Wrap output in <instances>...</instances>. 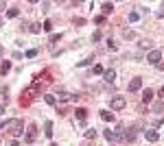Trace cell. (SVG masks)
<instances>
[{
	"label": "cell",
	"mask_w": 164,
	"mask_h": 146,
	"mask_svg": "<svg viewBox=\"0 0 164 146\" xmlns=\"http://www.w3.org/2000/svg\"><path fill=\"white\" fill-rule=\"evenodd\" d=\"M7 131L13 133V138L24 135V122L22 120H7Z\"/></svg>",
	"instance_id": "obj_1"
},
{
	"label": "cell",
	"mask_w": 164,
	"mask_h": 146,
	"mask_svg": "<svg viewBox=\"0 0 164 146\" xmlns=\"http://www.w3.org/2000/svg\"><path fill=\"white\" fill-rule=\"evenodd\" d=\"M125 105H127V100L123 96H114L109 100V109H112V111H121V109H125Z\"/></svg>",
	"instance_id": "obj_2"
},
{
	"label": "cell",
	"mask_w": 164,
	"mask_h": 146,
	"mask_svg": "<svg viewBox=\"0 0 164 146\" xmlns=\"http://www.w3.org/2000/svg\"><path fill=\"white\" fill-rule=\"evenodd\" d=\"M160 59H162V52H160V50H151V52L147 54V61H149V63H153V66H158Z\"/></svg>",
	"instance_id": "obj_3"
},
{
	"label": "cell",
	"mask_w": 164,
	"mask_h": 146,
	"mask_svg": "<svg viewBox=\"0 0 164 146\" xmlns=\"http://www.w3.org/2000/svg\"><path fill=\"white\" fill-rule=\"evenodd\" d=\"M35 131H37V126H35V124H31L29 129H26V135H24V140H26V142H33V140H35V135H37Z\"/></svg>",
	"instance_id": "obj_4"
},
{
	"label": "cell",
	"mask_w": 164,
	"mask_h": 146,
	"mask_svg": "<svg viewBox=\"0 0 164 146\" xmlns=\"http://www.w3.org/2000/svg\"><path fill=\"white\" fill-rule=\"evenodd\" d=\"M144 138H147V142H158L160 140V133L153 131V129H149V131H144Z\"/></svg>",
	"instance_id": "obj_5"
},
{
	"label": "cell",
	"mask_w": 164,
	"mask_h": 146,
	"mask_svg": "<svg viewBox=\"0 0 164 146\" xmlns=\"http://www.w3.org/2000/svg\"><path fill=\"white\" fill-rule=\"evenodd\" d=\"M142 87V79H131L129 81V92H138Z\"/></svg>",
	"instance_id": "obj_6"
},
{
	"label": "cell",
	"mask_w": 164,
	"mask_h": 146,
	"mask_svg": "<svg viewBox=\"0 0 164 146\" xmlns=\"http://www.w3.org/2000/svg\"><path fill=\"white\" fill-rule=\"evenodd\" d=\"M103 76H105V83H114L116 72H114V70H107V72H103Z\"/></svg>",
	"instance_id": "obj_7"
},
{
	"label": "cell",
	"mask_w": 164,
	"mask_h": 146,
	"mask_svg": "<svg viewBox=\"0 0 164 146\" xmlns=\"http://www.w3.org/2000/svg\"><path fill=\"white\" fill-rule=\"evenodd\" d=\"M101 118H103L105 122H112V120H114V113L109 111V109H103V111H101Z\"/></svg>",
	"instance_id": "obj_8"
},
{
	"label": "cell",
	"mask_w": 164,
	"mask_h": 146,
	"mask_svg": "<svg viewBox=\"0 0 164 146\" xmlns=\"http://www.w3.org/2000/svg\"><path fill=\"white\" fill-rule=\"evenodd\" d=\"M75 116L79 118V120H81V122H83V120H85V118H88V111H85V109H83V107H79V109H77V111H75Z\"/></svg>",
	"instance_id": "obj_9"
},
{
	"label": "cell",
	"mask_w": 164,
	"mask_h": 146,
	"mask_svg": "<svg viewBox=\"0 0 164 146\" xmlns=\"http://www.w3.org/2000/svg\"><path fill=\"white\" fill-rule=\"evenodd\" d=\"M151 100H153V92L151 89H144L142 92V103H151Z\"/></svg>",
	"instance_id": "obj_10"
},
{
	"label": "cell",
	"mask_w": 164,
	"mask_h": 146,
	"mask_svg": "<svg viewBox=\"0 0 164 146\" xmlns=\"http://www.w3.org/2000/svg\"><path fill=\"white\" fill-rule=\"evenodd\" d=\"M44 135H46V138H53V122L50 120L44 124Z\"/></svg>",
	"instance_id": "obj_11"
},
{
	"label": "cell",
	"mask_w": 164,
	"mask_h": 146,
	"mask_svg": "<svg viewBox=\"0 0 164 146\" xmlns=\"http://www.w3.org/2000/svg\"><path fill=\"white\" fill-rule=\"evenodd\" d=\"M101 9H103V13L107 15V13H112V11H114V5H112V2H103Z\"/></svg>",
	"instance_id": "obj_12"
},
{
	"label": "cell",
	"mask_w": 164,
	"mask_h": 146,
	"mask_svg": "<svg viewBox=\"0 0 164 146\" xmlns=\"http://www.w3.org/2000/svg\"><path fill=\"white\" fill-rule=\"evenodd\" d=\"M18 15H20V9H15V7H11L7 11V17H18Z\"/></svg>",
	"instance_id": "obj_13"
},
{
	"label": "cell",
	"mask_w": 164,
	"mask_h": 146,
	"mask_svg": "<svg viewBox=\"0 0 164 146\" xmlns=\"http://www.w3.org/2000/svg\"><path fill=\"white\" fill-rule=\"evenodd\" d=\"M55 98H59V100H61V103H66V100H68V98H72V96H70L68 92H59V94H57V96H55Z\"/></svg>",
	"instance_id": "obj_14"
},
{
	"label": "cell",
	"mask_w": 164,
	"mask_h": 146,
	"mask_svg": "<svg viewBox=\"0 0 164 146\" xmlns=\"http://www.w3.org/2000/svg\"><path fill=\"white\" fill-rule=\"evenodd\" d=\"M9 70H11V63H9V61H5L2 66H0V74H7Z\"/></svg>",
	"instance_id": "obj_15"
},
{
	"label": "cell",
	"mask_w": 164,
	"mask_h": 146,
	"mask_svg": "<svg viewBox=\"0 0 164 146\" xmlns=\"http://www.w3.org/2000/svg\"><path fill=\"white\" fill-rule=\"evenodd\" d=\"M96 138V129H88L85 131V140H94Z\"/></svg>",
	"instance_id": "obj_16"
},
{
	"label": "cell",
	"mask_w": 164,
	"mask_h": 146,
	"mask_svg": "<svg viewBox=\"0 0 164 146\" xmlns=\"http://www.w3.org/2000/svg\"><path fill=\"white\" fill-rule=\"evenodd\" d=\"M44 100H46V105H57V98H55V96H44Z\"/></svg>",
	"instance_id": "obj_17"
},
{
	"label": "cell",
	"mask_w": 164,
	"mask_h": 146,
	"mask_svg": "<svg viewBox=\"0 0 164 146\" xmlns=\"http://www.w3.org/2000/svg\"><path fill=\"white\" fill-rule=\"evenodd\" d=\"M42 29H44L42 24H31V33H42Z\"/></svg>",
	"instance_id": "obj_18"
},
{
	"label": "cell",
	"mask_w": 164,
	"mask_h": 146,
	"mask_svg": "<svg viewBox=\"0 0 164 146\" xmlns=\"http://www.w3.org/2000/svg\"><path fill=\"white\" fill-rule=\"evenodd\" d=\"M136 20H140V13L138 11H131L129 13V22H136Z\"/></svg>",
	"instance_id": "obj_19"
},
{
	"label": "cell",
	"mask_w": 164,
	"mask_h": 146,
	"mask_svg": "<svg viewBox=\"0 0 164 146\" xmlns=\"http://www.w3.org/2000/svg\"><path fill=\"white\" fill-rule=\"evenodd\" d=\"M162 109H164V103H156V105H153V111H156V113H160Z\"/></svg>",
	"instance_id": "obj_20"
},
{
	"label": "cell",
	"mask_w": 164,
	"mask_h": 146,
	"mask_svg": "<svg viewBox=\"0 0 164 146\" xmlns=\"http://www.w3.org/2000/svg\"><path fill=\"white\" fill-rule=\"evenodd\" d=\"M140 48H142V50H149V48H151V42H147V39L140 42Z\"/></svg>",
	"instance_id": "obj_21"
},
{
	"label": "cell",
	"mask_w": 164,
	"mask_h": 146,
	"mask_svg": "<svg viewBox=\"0 0 164 146\" xmlns=\"http://www.w3.org/2000/svg\"><path fill=\"white\" fill-rule=\"evenodd\" d=\"M61 39V33H55V35H50V42L55 44V42H59Z\"/></svg>",
	"instance_id": "obj_22"
},
{
	"label": "cell",
	"mask_w": 164,
	"mask_h": 146,
	"mask_svg": "<svg viewBox=\"0 0 164 146\" xmlns=\"http://www.w3.org/2000/svg\"><path fill=\"white\" fill-rule=\"evenodd\" d=\"M35 54H37V50H35V48H31V50H26V57H29V59H33Z\"/></svg>",
	"instance_id": "obj_23"
},
{
	"label": "cell",
	"mask_w": 164,
	"mask_h": 146,
	"mask_svg": "<svg viewBox=\"0 0 164 146\" xmlns=\"http://www.w3.org/2000/svg\"><path fill=\"white\" fill-rule=\"evenodd\" d=\"M94 22H96V24H103V22H105V17H103V15H96V17H94Z\"/></svg>",
	"instance_id": "obj_24"
},
{
	"label": "cell",
	"mask_w": 164,
	"mask_h": 146,
	"mask_svg": "<svg viewBox=\"0 0 164 146\" xmlns=\"http://www.w3.org/2000/svg\"><path fill=\"white\" fill-rule=\"evenodd\" d=\"M107 48H109V50H116V44H114L112 39H107Z\"/></svg>",
	"instance_id": "obj_25"
},
{
	"label": "cell",
	"mask_w": 164,
	"mask_h": 146,
	"mask_svg": "<svg viewBox=\"0 0 164 146\" xmlns=\"http://www.w3.org/2000/svg\"><path fill=\"white\" fill-rule=\"evenodd\" d=\"M90 61H92V59H83V61H79V63H77V66H79V68H83V66H88V63H90Z\"/></svg>",
	"instance_id": "obj_26"
},
{
	"label": "cell",
	"mask_w": 164,
	"mask_h": 146,
	"mask_svg": "<svg viewBox=\"0 0 164 146\" xmlns=\"http://www.w3.org/2000/svg\"><path fill=\"white\" fill-rule=\"evenodd\" d=\"M94 74H103V66H94Z\"/></svg>",
	"instance_id": "obj_27"
},
{
	"label": "cell",
	"mask_w": 164,
	"mask_h": 146,
	"mask_svg": "<svg viewBox=\"0 0 164 146\" xmlns=\"http://www.w3.org/2000/svg\"><path fill=\"white\" fill-rule=\"evenodd\" d=\"M50 29H53V24L46 20V22H44V31H50Z\"/></svg>",
	"instance_id": "obj_28"
},
{
	"label": "cell",
	"mask_w": 164,
	"mask_h": 146,
	"mask_svg": "<svg viewBox=\"0 0 164 146\" xmlns=\"http://www.w3.org/2000/svg\"><path fill=\"white\" fill-rule=\"evenodd\" d=\"M0 98H7V87H0Z\"/></svg>",
	"instance_id": "obj_29"
},
{
	"label": "cell",
	"mask_w": 164,
	"mask_h": 146,
	"mask_svg": "<svg viewBox=\"0 0 164 146\" xmlns=\"http://www.w3.org/2000/svg\"><path fill=\"white\" fill-rule=\"evenodd\" d=\"M98 39H101V33H98V31H96V33L92 35V42H98Z\"/></svg>",
	"instance_id": "obj_30"
},
{
	"label": "cell",
	"mask_w": 164,
	"mask_h": 146,
	"mask_svg": "<svg viewBox=\"0 0 164 146\" xmlns=\"http://www.w3.org/2000/svg\"><path fill=\"white\" fill-rule=\"evenodd\" d=\"M158 70H162V72H164V61H160V63H158Z\"/></svg>",
	"instance_id": "obj_31"
},
{
	"label": "cell",
	"mask_w": 164,
	"mask_h": 146,
	"mask_svg": "<svg viewBox=\"0 0 164 146\" xmlns=\"http://www.w3.org/2000/svg\"><path fill=\"white\" fill-rule=\"evenodd\" d=\"M5 111H7V107H5V105H0V116H2Z\"/></svg>",
	"instance_id": "obj_32"
},
{
	"label": "cell",
	"mask_w": 164,
	"mask_h": 146,
	"mask_svg": "<svg viewBox=\"0 0 164 146\" xmlns=\"http://www.w3.org/2000/svg\"><path fill=\"white\" fill-rule=\"evenodd\" d=\"M160 98L164 100V85H162V89H160Z\"/></svg>",
	"instance_id": "obj_33"
},
{
	"label": "cell",
	"mask_w": 164,
	"mask_h": 146,
	"mask_svg": "<svg viewBox=\"0 0 164 146\" xmlns=\"http://www.w3.org/2000/svg\"><path fill=\"white\" fill-rule=\"evenodd\" d=\"M9 146H20V144H18V142H15V140H13V142H11V144H9Z\"/></svg>",
	"instance_id": "obj_34"
},
{
	"label": "cell",
	"mask_w": 164,
	"mask_h": 146,
	"mask_svg": "<svg viewBox=\"0 0 164 146\" xmlns=\"http://www.w3.org/2000/svg\"><path fill=\"white\" fill-rule=\"evenodd\" d=\"M2 50H5V48H2V46H0V54H2Z\"/></svg>",
	"instance_id": "obj_35"
}]
</instances>
